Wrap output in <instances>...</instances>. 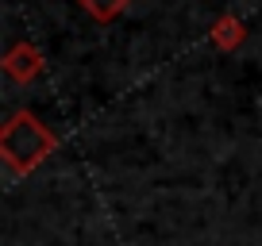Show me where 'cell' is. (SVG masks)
I'll list each match as a JSON object with an SVG mask.
<instances>
[{
  "mask_svg": "<svg viewBox=\"0 0 262 246\" xmlns=\"http://www.w3.org/2000/svg\"><path fill=\"white\" fill-rule=\"evenodd\" d=\"M58 146V135L35 112L19 108L8 115V123L0 127V158L8 165L12 177H27L31 169H39Z\"/></svg>",
  "mask_w": 262,
  "mask_h": 246,
  "instance_id": "cell-1",
  "label": "cell"
},
{
  "mask_svg": "<svg viewBox=\"0 0 262 246\" xmlns=\"http://www.w3.org/2000/svg\"><path fill=\"white\" fill-rule=\"evenodd\" d=\"M0 66H4V73H8L16 85H31L35 77L42 73V50L31 46V42H16V46L4 54Z\"/></svg>",
  "mask_w": 262,
  "mask_h": 246,
  "instance_id": "cell-2",
  "label": "cell"
},
{
  "mask_svg": "<svg viewBox=\"0 0 262 246\" xmlns=\"http://www.w3.org/2000/svg\"><path fill=\"white\" fill-rule=\"evenodd\" d=\"M243 39H247V27H243V19L231 16V12H224V16L212 23V42H216V50H235Z\"/></svg>",
  "mask_w": 262,
  "mask_h": 246,
  "instance_id": "cell-3",
  "label": "cell"
},
{
  "mask_svg": "<svg viewBox=\"0 0 262 246\" xmlns=\"http://www.w3.org/2000/svg\"><path fill=\"white\" fill-rule=\"evenodd\" d=\"M123 4H127V0H81V8L89 12L93 19H100V23L116 19V16L123 12Z\"/></svg>",
  "mask_w": 262,
  "mask_h": 246,
  "instance_id": "cell-4",
  "label": "cell"
}]
</instances>
